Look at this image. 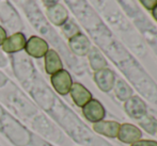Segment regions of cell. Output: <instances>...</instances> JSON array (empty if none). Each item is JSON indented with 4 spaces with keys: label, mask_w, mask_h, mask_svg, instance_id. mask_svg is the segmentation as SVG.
Here are the masks:
<instances>
[{
    "label": "cell",
    "mask_w": 157,
    "mask_h": 146,
    "mask_svg": "<svg viewBox=\"0 0 157 146\" xmlns=\"http://www.w3.org/2000/svg\"><path fill=\"white\" fill-rule=\"evenodd\" d=\"M88 59H89V63L91 68L94 72H97L99 69H103V68L107 67V61H106L105 57L103 56L101 51H99L97 48H91L88 54Z\"/></svg>",
    "instance_id": "13"
},
{
    "label": "cell",
    "mask_w": 157,
    "mask_h": 146,
    "mask_svg": "<svg viewBox=\"0 0 157 146\" xmlns=\"http://www.w3.org/2000/svg\"><path fill=\"white\" fill-rule=\"evenodd\" d=\"M6 39V30L0 26V46L4 43Z\"/></svg>",
    "instance_id": "19"
},
{
    "label": "cell",
    "mask_w": 157,
    "mask_h": 146,
    "mask_svg": "<svg viewBox=\"0 0 157 146\" xmlns=\"http://www.w3.org/2000/svg\"><path fill=\"white\" fill-rule=\"evenodd\" d=\"M117 139L120 142L124 143V144L130 145L142 139V131L137 126L132 125V124H120V128H119Z\"/></svg>",
    "instance_id": "3"
},
{
    "label": "cell",
    "mask_w": 157,
    "mask_h": 146,
    "mask_svg": "<svg viewBox=\"0 0 157 146\" xmlns=\"http://www.w3.org/2000/svg\"><path fill=\"white\" fill-rule=\"evenodd\" d=\"M156 133H157V131H156Z\"/></svg>",
    "instance_id": "22"
},
{
    "label": "cell",
    "mask_w": 157,
    "mask_h": 146,
    "mask_svg": "<svg viewBox=\"0 0 157 146\" xmlns=\"http://www.w3.org/2000/svg\"><path fill=\"white\" fill-rule=\"evenodd\" d=\"M139 125L149 134H155L157 131V119L151 115H144L139 119Z\"/></svg>",
    "instance_id": "15"
},
{
    "label": "cell",
    "mask_w": 157,
    "mask_h": 146,
    "mask_svg": "<svg viewBox=\"0 0 157 146\" xmlns=\"http://www.w3.org/2000/svg\"><path fill=\"white\" fill-rule=\"evenodd\" d=\"M62 31H63L64 35H65L68 39H72V37L75 36V35H77L78 33H80L78 26L72 21H67L65 24H64L62 26Z\"/></svg>",
    "instance_id": "16"
},
{
    "label": "cell",
    "mask_w": 157,
    "mask_h": 146,
    "mask_svg": "<svg viewBox=\"0 0 157 146\" xmlns=\"http://www.w3.org/2000/svg\"><path fill=\"white\" fill-rule=\"evenodd\" d=\"M68 46L75 54L80 57L87 56L92 48L89 39L82 33H78L77 35L68 39Z\"/></svg>",
    "instance_id": "7"
},
{
    "label": "cell",
    "mask_w": 157,
    "mask_h": 146,
    "mask_svg": "<svg viewBox=\"0 0 157 146\" xmlns=\"http://www.w3.org/2000/svg\"><path fill=\"white\" fill-rule=\"evenodd\" d=\"M116 79L114 72L108 67H105L94 73V81L97 88L105 93L110 92L113 88Z\"/></svg>",
    "instance_id": "5"
},
{
    "label": "cell",
    "mask_w": 157,
    "mask_h": 146,
    "mask_svg": "<svg viewBox=\"0 0 157 146\" xmlns=\"http://www.w3.org/2000/svg\"><path fill=\"white\" fill-rule=\"evenodd\" d=\"M124 110L130 118L137 119V121L141 119L147 114L145 103L136 95H132L129 99L124 101Z\"/></svg>",
    "instance_id": "1"
},
{
    "label": "cell",
    "mask_w": 157,
    "mask_h": 146,
    "mask_svg": "<svg viewBox=\"0 0 157 146\" xmlns=\"http://www.w3.org/2000/svg\"><path fill=\"white\" fill-rule=\"evenodd\" d=\"M44 58H45V70L48 75H54L59 70L63 69L62 61L56 50L49 49Z\"/></svg>",
    "instance_id": "12"
},
{
    "label": "cell",
    "mask_w": 157,
    "mask_h": 146,
    "mask_svg": "<svg viewBox=\"0 0 157 146\" xmlns=\"http://www.w3.org/2000/svg\"><path fill=\"white\" fill-rule=\"evenodd\" d=\"M71 97H72L73 101L75 103V105L78 107L82 108L87 103H89L92 99V94L85 85H82L81 83H73L72 88L70 91Z\"/></svg>",
    "instance_id": "9"
},
{
    "label": "cell",
    "mask_w": 157,
    "mask_h": 146,
    "mask_svg": "<svg viewBox=\"0 0 157 146\" xmlns=\"http://www.w3.org/2000/svg\"><path fill=\"white\" fill-rule=\"evenodd\" d=\"M112 90H114V94L121 101H126L134 95L132 88L122 79H116Z\"/></svg>",
    "instance_id": "14"
},
{
    "label": "cell",
    "mask_w": 157,
    "mask_h": 146,
    "mask_svg": "<svg viewBox=\"0 0 157 146\" xmlns=\"http://www.w3.org/2000/svg\"><path fill=\"white\" fill-rule=\"evenodd\" d=\"M151 12H152V16H153V18L157 21V4L154 6L153 10H152Z\"/></svg>",
    "instance_id": "21"
},
{
    "label": "cell",
    "mask_w": 157,
    "mask_h": 146,
    "mask_svg": "<svg viewBox=\"0 0 157 146\" xmlns=\"http://www.w3.org/2000/svg\"><path fill=\"white\" fill-rule=\"evenodd\" d=\"M42 1H43L44 4L48 8V6H54V4H57L59 0H42Z\"/></svg>",
    "instance_id": "20"
},
{
    "label": "cell",
    "mask_w": 157,
    "mask_h": 146,
    "mask_svg": "<svg viewBox=\"0 0 157 146\" xmlns=\"http://www.w3.org/2000/svg\"><path fill=\"white\" fill-rule=\"evenodd\" d=\"M46 15L52 24L55 26H63L68 21V12L60 3L48 6L46 10Z\"/></svg>",
    "instance_id": "10"
},
{
    "label": "cell",
    "mask_w": 157,
    "mask_h": 146,
    "mask_svg": "<svg viewBox=\"0 0 157 146\" xmlns=\"http://www.w3.org/2000/svg\"><path fill=\"white\" fill-rule=\"evenodd\" d=\"M82 114L88 122L94 124L103 121L106 115V110L101 101L92 98L82 107Z\"/></svg>",
    "instance_id": "2"
},
{
    "label": "cell",
    "mask_w": 157,
    "mask_h": 146,
    "mask_svg": "<svg viewBox=\"0 0 157 146\" xmlns=\"http://www.w3.org/2000/svg\"><path fill=\"white\" fill-rule=\"evenodd\" d=\"M130 146H157V141L154 140H139L130 144Z\"/></svg>",
    "instance_id": "17"
},
{
    "label": "cell",
    "mask_w": 157,
    "mask_h": 146,
    "mask_svg": "<svg viewBox=\"0 0 157 146\" xmlns=\"http://www.w3.org/2000/svg\"><path fill=\"white\" fill-rule=\"evenodd\" d=\"M25 50L29 56L39 59L45 56L49 49H48V44L46 43V41L39 36H31L26 43Z\"/></svg>",
    "instance_id": "6"
},
{
    "label": "cell",
    "mask_w": 157,
    "mask_h": 146,
    "mask_svg": "<svg viewBox=\"0 0 157 146\" xmlns=\"http://www.w3.org/2000/svg\"><path fill=\"white\" fill-rule=\"evenodd\" d=\"M139 2L149 11L153 10V8L157 4V0H139Z\"/></svg>",
    "instance_id": "18"
},
{
    "label": "cell",
    "mask_w": 157,
    "mask_h": 146,
    "mask_svg": "<svg viewBox=\"0 0 157 146\" xmlns=\"http://www.w3.org/2000/svg\"><path fill=\"white\" fill-rule=\"evenodd\" d=\"M52 87L60 95H67L73 85V80L70 73L65 69H61L58 73L52 75L50 78Z\"/></svg>",
    "instance_id": "4"
},
{
    "label": "cell",
    "mask_w": 157,
    "mask_h": 146,
    "mask_svg": "<svg viewBox=\"0 0 157 146\" xmlns=\"http://www.w3.org/2000/svg\"><path fill=\"white\" fill-rule=\"evenodd\" d=\"M120 123L116 121H101L93 124V130L96 133L101 134L109 139H116L118 136Z\"/></svg>",
    "instance_id": "8"
},
{
    "label": "cell",
    "mask_w": 157,
    "mask_h": 146,
    "mask_svg": "<svg viewBox=\"0 0 157 146\" xmlns=\"http://www.w3.org/2000/svg\"><path fill=\"white\" fill-rule=\"evenodd\" d=\"M26 43H27L26 36L23 33L18 32L11 35L10 37H6L4 43L2 44V49L8 54H14L25 49Z\"/></svg>",
    "instance_id": "11"
}]
</instances>
